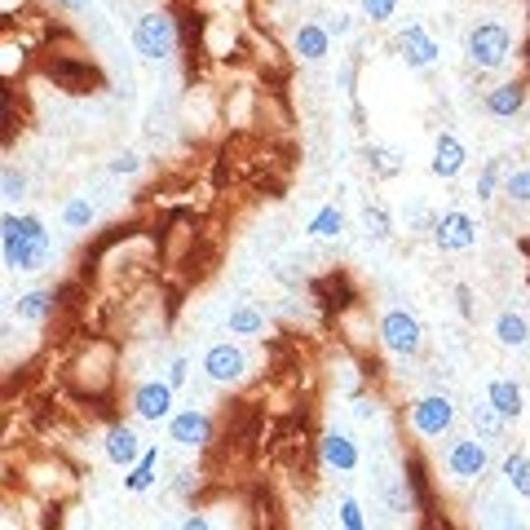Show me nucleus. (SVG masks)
I'll list each match as a JSON object with an SVG mask.
<instances>
[{"label": "nucleus", "instance_id": "9d476101", "mask_svg": "<svg viewBox=\"0 0 530 530\" xmlns=\"http://www.w3.org/2000/svg\"><path fill=\"white\" fill-rule=\"evenodd\" d=\"M433 243H438L442 252H464L477 243V221L469 217V212H442L438 221H433Z\"/></svg>", "mask_w": 530, "mask_h": 530}, {"label": "nucleus", "instance_id": "dca6fc26", "mask_svg": "<svg viewBox=\"0 0 530 530\" xmlns=\"http://www.w3.org/2000/svg\"><path fill=\"white\" fill-rule=\"evenodd\" d=\"M486 402H491L495 411H500L504 420H517L526 411V402H522V385L517 380H504V376H495L491 385H486Z\"/></svg>", "mask_w": 530, "mask_h": 530}, {"label": "nucleus", "instance_id": "ddd939ff", "mask_svg": "<svg viewBox=\"0 0 530 530\" xmlns=\"http://www.w3.org/2000/svg\"><path fill=\"white\" fill-rule=\"evenodd\" d=\"M464 159H469V151H464V142L455 133H438V142H433V177H442V182H451V177L464 173Z\"/></svg>", "mask_w": 530, "mask_h": 530}, {"label": "nucleus", "instance_id": "58836bf2", "mask_svg": "<svg viewBox=\"0 0 530 530\" xmlns=\"http://www.w3.org/2000/svg\"><path fill=\"white\" fill-rule=\"evenodd\" d=\"M500 530H526V526H522V522H504Z\"/></svg>", "mask_w": 530, "mask_h": 530}, {"label": "nucleus", "instance_id": "7ed1b4c3", "mask_svg": "<svg viewBox=\"0 0 530 530\" xmlns=\"http://www.w3.org/2000/svg\"><path fill=\"white\" fill-rule=\"evenodd\" d=\"M464 49H469V62L482 71H500L508 62V53H513V36H508L504 23H477L469 31V40H464Z\"/></svg>", "mask_w": 530, "mask_h": 530}, {"label": "nucleus", "instance_id": "b1692460", "mask_svg": "<svg viewBox=\"0 0 530 530\" xmlns=\"http://www.w3.org/2000/svg\"><path fill=\"white\" fill-rule=\"evenodd\" d=\"M305 230H310L314 239H336V235L345 230V212H341V208H332V204H327V208H318Z\"/></svg>", "mask_w": 530, "mask_h": 530}, {"label": "nucleus", "instance_id": "0eeeda50", "mask_svg": "<svg viewBox=\"0 0 530 530\" xmlns=\"http://www.w3.org/2000/svg\"><path fill=\"white\" fill-rule=\"evenodd\" d=\"M451 424H455V402L447 394H424L416 407H411V429L429 442L451 433Z\"/></svg>", "mask_w": 530, "mask_h": 530}, {"label": "nucleus", "instance_id": "a211bd4d", "mask_svg": "<svg viewBox=\"0 0 530 530\" xmlns=\"http://www.w3.org/2000/svg\"><path fill=\"white\" fill-rule=\"evenodd\" d=\"M495 341H500L504 349H526L530 345V323L522 314L504 310L500 318H495Z\"/></svg>", "mask_w": 530, "mask_h": 530}, {"label": "nucleus", "instance_id": "f704fd0d", "mask_svg": "<svg viewBox=\"0 0 530 530\" xmlns=\"http://www.w3.org/2000/svg\"><path fill=\"white\" fill-rule=\"evenodd\" d=\"M111 173H120V177H129V173H137V155H129V151H124L120 159H111Z\"/></svg>", "mask_w": 530, "mask_h": 530}, {"label": "nucleus", "instance_id": "393cba45", "mask_svg": "<svg viewBox=\"0 0 530 530\" xmlns=\"http://www.w3.org/2000/svg\"><path fill=\"white\" fill-rule=\"evenodd\" d=\"M53 310V292H27V296H18V318H27V323H40V318H49Z\"/></svg>", "mask_w": 530, "mask_h": 530}, {"label": "nucleus", "instance_id": "f3484780", "mask_svg": "<svg viewBox=\"0 0 530 530\" xmlns=\"http://www.w3.org/2000/svg\"><path fill=\"white\" fill-rule=\"evenodd\" d=\"M323 460L341 473H354L358 469V442L349 433H327L323 438Z\"/></svg>", "mask_w": 530, "mask_h": 530}, {"label": "nucleus", "instance_id": "423d86ee", "mask_svg": "<svg viewBox=\"0 0 530 530\" xmlns=\"http://www.w3.org/2000/svg\"><path fill=\"white\" fill-rule=\"evenodd\" d=\"M491 464V442L482 438H455L447 447V473L455 482H477Z\"/></svg>", "mask_w": 530, "mask_h": 530}, {"label": "nucleus", "instance_id": "f03ea898", "mask_svg": "<svg viewBox=\"0 0 530 530\" xmlns=\"http://www.w3.org/2000/svg\"><path fill=\"white\" fill-rule=\"evenodd\" d=\"M133 49L142 53L146 62H164L168 53L177 49V23L173 14H164V9H151V14H142L133 23Z\"/></svg>", "mask_w": 530, "mask_h": 530}, {"label": "nucleus", "instance_id": "e433bc0d", "mask_svg": "<svg viewBox=\"0 0 530 530\" xmlns=\"http://www.w3.org/2000/svg\"><path fill=\"white\" fill-rule=\"evenodd\" d=\"M354 416H358V420H371V416H376V407H371L367 398H358V402H354Z\"/></svg>", "mask_w": 530, "mask_h": 530}, {"label": "nucleus", "instance_id": "72a5a7b5", "mask_svg": "<svg viewBox=\"0 0 530 530\" xmlns=\"http://www.w3.org/2000/svg\"><path fill=\"white\" fill-rule=\"evenodd\" d=\"M323 27H327V36H345V31L354 27V18H349V14H332Z\"/></svg>", "mask_w": 530, "mask_h": 530}, {"label": "nucleus", "instance_id": "412c9836", "mask_svg": "<svg viewBox=\"0 0 530 530\" xmlns=\"http://www.w3.org/2000/svg\"><path fill=\"white\" fill-rule=\"evenodd\" d=\"M473 433L482 442H500L504 438V416L491 407V402H477V407H473Z\"/></svg>", "mask_w": 530, "mask_h": 530}, {"label": "nucleus", "instance_id": "bb28decb", "mask_svg": "<svg viewBox=\"0 0 530 530\" xmlns=\"http://www.w3.org/2000/svg\"><path fill=\"white\" fill-rule=\"evenodd\" d=\"M363 226H367L376 239H389V235H394V221H389L385 204H367V208H363Z\"/></svg>", "mask_w": 530, "mask_h": 530}, {"label": "nucleus", "instance_id": "a878e982", "mask_svg": "<svg viewBox=\"0 0 530 530\" xmlns=\"http://www.w3.org/2000/svg\"><path fill=\"white\" fill-rule=\"evenodd\" d=\"M93 217H98V212H93L89 199H71V204L62 208V221H67L71 230H89V226H93Z\"/></svg>", "mask_w": 530, "mask_h": 530}, {"label": "nucleus", "instance_id": "f257e3e1", "mask_svg": "<svg viewBox=\"0 0 530 530\" xmlns=\"http://www.w3.org/2000/svg\"><path fill=\"white\" fill-rule=\"evenodd\" d=\"M0 243H5L9 270H40V265L49 261V230L40 217H14V212H5V221H0Z\"/></svg>", "mask_w": 530, "mask_h": 530}, {"label": "nucleus", "instance_id": "39448f33", "mask_svg": "<svg viewBox=\"0 0 530 530\" xmlns=\"http://www.w3.org/2000/svg\"><path fill=\"white\" fill-rule=\"evenodd\" d=\"M248 349L235 345V341H217L208 345L204 354V376L212 380V385H239L243 376H248Z\"/></svg>", "mask_w": 530, "mask_h": 530}, {"label": "nucleus", "instance_id": "473e14b6", "mask_svg": "<svg viewBox=\"0 0 530 530\" xmlns=\"http://www.w3.org/2000/svg\"><path fill=\"white\" fill-rule=\"evenodd\" d=\"M186 371H190L186 358H173V367H168V385H173V389H182V385H186Z\"/></svg>", "mask_w": 530, "mask_h": 530}, {"label": "nucleus", "instance_id": "20e7f679", "mask_svg": "<svg viewBox=\"0 0 530 530\" xmlns=\"http://www.w3.org/2000/svg\"><path fill=\"white\" fill-rule=\"evenodd\" d=\"M380 345L398 358H416L424 349V327L416 314L407 310H385L380 314Z\"/></svg>", "mask_w": 530, "mask_h": 530}, {"label": "nucleus", "instance_id": "c756f323", "mask_svg": "<svg viewBox=\"0 0 530 530\" xmlns=\"http://www.w3.org/2000/svg\"><path fill=\"white\" fill-rule=\"evenodd\" d=\"M341 530H363V504H358L354 495L341 500Z\"/></svg>", "mask_w": 530, "mask_h": 530}, {"label": "nucleus", "instance_id": "2eb2a0df", "mask_svg": "<svg viewBox=\"0 0 530 530\" xmlns=\"http://www.w3.org/2000/svg\"><path fill=\"white\" fill-rule=\"evenodd\" d=\"M292 49H296V58H305V62H323L327 53H332V36H327L323 23H301L292 36Z\"/></svg>", "mask_w": 530, "mask_h": 530}, {"label": "nucleus", "instance_id": "4c0bfd02", "mask_svg": "<svg viewBox=\"0 0 530 530\" xmlns=\"http://www.w3.org/2000/svg\"><path fill=\"white\" fill-rule=\"evenodd\" d=\"M67 9H89V0H62Z\"/></svg>", "mask_w": 530, "mask_h": 530}, {"label": "nucleus", "instance_id": "aec40b11", "mask_svg": "<svg viewBox=\"0 0 530 530\" xmlns=\"http://www.w3.org/2000/svg\"><path fill=\"white\" fill-rule=\"evenodd\" d=\"M155 469H159V447H146V455L133 464V473L124 477V491H133V495L151 491V486H155Z\"/></svg>", "mask_w": 530, "mask_h": 530}, {"label": "nucleus", "instance_id": "5701e85b", "mask_svg": "<svg viewBox=\"0 0 530 530\" xmlns=\"http://www.w3.org/2000/svg\"><path fill=\"white\" fill-rule=\"evenodd\" d=\"M367 168H371V177L389 182V177L402 173V155L389 151V146H367Z\"/></svg>", "mask_w": 530, "mask_h": 530}, {"label": "nucleus", "instance_id": "2f4dec72", "mask_svg": "<svg viewBox=\"0 0 530 530\" xmlns=\"http://www.w3.org/2000/svg\"><path fill=\"white\" fill-rule=\"evenodd\" d=\"M0 182H5V199H23L27 195V177L18 173V168H5V177H0Z\"/></svg>", "mask_w": 530, "mask_h": 530}, {"label": "nucleus", "instance_id": "c9c22d12", "mask_svg": "<svg viewBox=\"0 0 530 530\" xmlns=\"http://www.w3.org/2000/svg\"><path fill=\"white\" fill-rule=\"evenodd\" d=\"M177 530H212V522H208L204 513H190V517H186V522L177 526Z\"/></svg>", "mask_w": 530, "mask_h": 530}, {"label": "nucleus", "instance_id": "c85d7f7f", "mask_svg": "<svg viewBox=\"0 0 530 530\" xmlns=\"http://www.w3.org/2000/svg\"><path fill=\"white\" fill-rule=\"evenodd\" d=\"M495 182H500V159H486L482 173H477L473 195H477V199H491V195H495Z\"/></svg>", "mask_w": 530, "mask_h": 530}, {"label": "nucleus", "instance_id": "7c9ffc66", "mask_svg": "<svg viewBox=\"0 0 530 530\" xmlns=\"http://www.w3.org/2000/svg\"><path fill=\"white\" fill-rule=\"evenodd\" d=\"M398 9V0H363V14L371 18V23H389Z\"/></svg>", "mask_w": 530, "mask_h": 530}, {"label": "nucleus", "instance_id": "cd10ccee", "mask_svg": "<svg viewBox=\"0 0 530 530\" xmlns=\"http://www.w3.org/2000/svg\"><path fill=\"white\" fill-rule=\"evenodd\" d=\"M504 195L513 199V204H530V168H513V173L504 177Z\"/></svg>", "mask_w": 530, "mask_h": 530}, {"label": "nucleus", "instance_id": "1a4fd4ad", "mask_svg": "<svg viewBox=\"0 0 530 530\" xmlns=\"http://www.w3.org/2000/svg\"><path fill=\"white\" fill-rule=\"evenodd\" d=\"M133 411L137 420L159 424V420H173V385L168 380H142L133 389Z\"/></svg>", "mask_w": 530, "mask_h": 530}, {"label": "nucleus", "instance_id": "6e6552de", "mask_svg": "<svg viewBox=\"0 0 530 530\" xmlns=\"http://www.w3.org/2000/svg\"><path fill=\"white\" fill-rule=\"evenodd\" d=\"M168 438H173L177 447H190V451L208 447V442H212V416H208V411H199V407L173 411V420H168Z\"/></svg>", "mask_w": 530, "mask_h": 530}, {"label": "nucleus", "instance_id": "4468645a", "mask_svg": "<svg viewBox=\"0 0 530 530\" xmlns=\"http://www.w3.org/2000/svg\"><path fill=\"white\" fill-rule=\"evenodd\" d=\"M482 106H486V115H495V120H513V115L526 106V84H522V80L495 84V89H486Z\"/></svg>", "mask_w": 530, "mask_h": 530}, {"label": "nucleus", "instance_id": "6ab92c4d", "mask_svg": "<svg viewBox=\"0 0 530 530\" xmlns=\"http://www.w3.org/2000/svg\"><path fill=\"white\" fill-rule=\"evenodd\" d=\"M226 327H230V336H261L265 332V314L257 310V305L239 301V305H230Z\"/></svg>", "mask_w": 530, "mask_h": 530}, {"label": "nucleus", "instance_id": "4be33fe9", "mask_svg": "<svg viewBox=\"0 0 530 530\" xmlns=\"http://www.w3.org/2000/svg\"><path fill=\"white\" fill-rule=\"evenodd\" d=\"M504 482L513 486L522 500H530V455H526V451H513V455L504 460Z\"/></svg>", "mask_w": 530, "mask_h": 530}, {"label": "nucleus", "instance_id": "f8f14e48", "mask_svg": "<svg viewBox=\"0 0 530 530\" xmlns=\"http://www.w3.org/2000/svg\"><path fill=\"white\" fill-rule=\"evenodd\" d=\"M142 455H146V447H142L133 424H111V429H106V460H111L115 469H129V464H137Z\"/></svg>", "mask_w": 530, "mask_h": 530}, {"label": "nucleus", "instance_id": "9b49d317", "mask_svg": "<svg viewBox=\"0 0 530 530\" xmlns=\"http://www.w3.org/2000/svg\"><path fill=\"white\" fill-rule=\"evenodd\" d=\"M398 49H402V62H407L411 71L433 67V62H438V53H442V45L420 23H407V31L398 36Z\"/></svg>", "mask_w": 530, "mask_h": 530}]
</instances>
